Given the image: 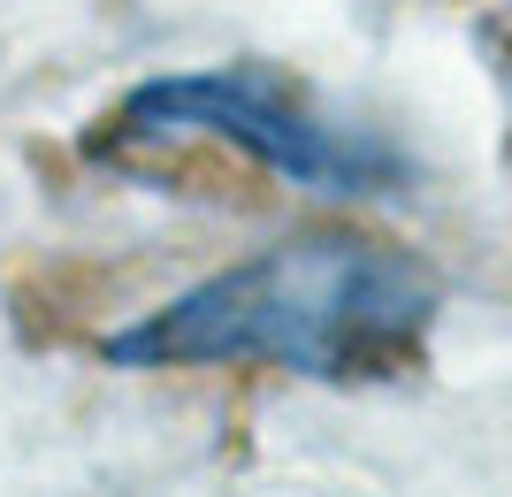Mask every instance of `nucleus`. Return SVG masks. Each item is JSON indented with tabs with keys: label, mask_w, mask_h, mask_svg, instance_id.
Listing matches in <instances>:
<instances>
[{
	"label": "nucleus",
	"mask_w": 512,
	"mask_h": 497,
	"mask_svg": "<svg viewBox=\"0 0 512 497\" xmlns=\"http://www.w3.org/2000/svg\"><path fill=\"white\" fill-rule=\"evenodd\" d=\"M436 276L375 238H283L107 337L115 368H283L314 383L406 375L436 329Z\"/></svg>",
	"instance_id": "f257e3e1"
},
{
	"label": "nucleus",
	"mask_w": 512,
	"mask_h": 497,
	"mask_svg": "<svg viewBox=\"0 0 512 497\" xmlns=\"http://www.w3.org/2000/svg\"><path fill=\"white\" fill-rule=\"evenodd\" d=\"M107 138L146 146V138H214V146L253 153L260 169L314 184V192H383L398 161L375 138L321 123L299 108L276 77L260 69H176V77H146L123 108L107 115Z\"/></svg>",
	"instance_id": "f03ea898"
}]
</instances>
